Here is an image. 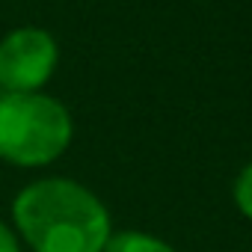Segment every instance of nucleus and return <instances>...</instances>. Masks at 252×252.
I'll use <instances>...</instances> for the list:
<instances>
[{"label":"nucleus","mask_w":252,"mask_h":252,"mask_svg":"<svg viewBox=\"0 0 252 252\" xmlns=\"http://www.w3.org/2000/svg\"><path fill=\"white\" fill-rule=\"evenodd\" d=\"M68 107L45 92H0V160L12 166H48L71 143Z\"/></svg>","instance_id":"obj_2"},{"label":"nucleus","mask_w":252,"mask_h":252,"mask_svg":"<svg viewBox=\"0 0 252 252\" xmlns=\"http://www.w3.org/2000/svg\"><path fill=\"white\" fill-rule=\"evenodd\" d=\"M104 252H175L166 240L146 234V231H134V228H125V231H113L104 243Z\"/></svg>","instance_id":"obj_4"},{"label":"nucleus","mask_w":252,"mask_h":252,"mask_svg":"<svg viewBox=\"0 0 252 252\" xmlns=\"http://www.w3.org/2000/svg\"><path fill=\"white\" fill-rule=\"evenodd\" d=\"M0 252H21L18 249V237H15V231L0 220Z\"/></svg>","instance_id":"obj_6"},{"label":"nucleus","mask_w":252,"mask_h":252,"mask_svg":"<svg viewBox=\"0 0 252 252\" xmlns=\"http://www.w3.org/2000/svg\"><path fill=\"white\" fill-rule=\"evenodd\" d=\"M12 220L33 252H104L110 211L71 178H39L12 202Z\"/></svg>","instance_id":"obj_1"},{"label":"nucleus","mask_w":252,"mask_h":252,"mask_svg":"<svg viewBox=\"0 0 252 252\" xmlns=\"http://www.w3.org/2000/svg\"><path fill=\"white\" fill-rule=\"evenodd\" d=\"M234 205L246 220H252V163L243 166L234 178Z\"/></svg>","instance_id":"obj_5"},{"label":"nucleus","mask_w":252,"mask_h":252,"mask_svg":"<svg viewBox=\"0 0 252 252\" xmlns=\"http://www.w3.org/2000/svg\"><path fill=\"white\" fill-rule=\"evenodd\" d=\"M60 63L57 39L42 27H15L0 42V92H42Z\"/></svg>","instance_id":"obj_3"}]
</instances>
